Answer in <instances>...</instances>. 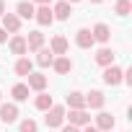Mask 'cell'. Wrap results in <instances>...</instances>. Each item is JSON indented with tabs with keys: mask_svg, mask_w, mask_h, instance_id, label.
<instances>
[{
	"mask_svg": "<svg viewBox=\"0 0 132 132\" xmlns=\"http://www.w3.org/2000/svg\"><path fill=\"white\" fill-rule=\"evenodd\" d=\"M62 132H80V129H78V127H73V124H65V127H62Z\"/></svg>",
	"mask_w": 132,
	"mask_h": 132,
	"instance_id": "obj_26",
	"label": "cell"
},
{
	"mask_svg": "<svg viewBox=\"0 0 132 132\" xmlns=\"http://www.w3.org/2000/svg\"><path fill=\"white\" fill-rule=\"evenodd\" d=\"M11 93H13L16 101H26V98H29V86H26V83H16Z\"/></svg>",
	"mask_w": 132,
	"mask_h": 132,
	"instance_id": "obj_22",
	"label": "cell"
},
{
	"mask_svg": "<svg viewBox=\"0 0 132 132\" xmlns=\"http://www.w3.org/2000/svg\"><path fill=\"white\" fill-rule=\"evenodd\" d=\"M3 42H8V31H5V29H0V44H3Z\"/></svg>",
	"mask_w": 132,
	"mask_h": 132,
	"instance_id": "obj_27",
	"label": "cell"
},
{
	"mask_svg": "<svg viewBox=\"0 0 132 132\" xmlns=\"http://www.w3.org/2000/svg\"><path fill=\"white\" fill-rule=\"evenodd\" d=\"M114 11H117V16H129V11H132V3L129 0H117V5H114Z\"/></svg>",
	"mask_w": 132,
	"mask_h": 132,
	"instance_id": "obj_24",
	"label": "cell"
},
{
	"mask_svg": "<svg viewBox=\"0 0 132 132\" xmlns=\"http://www.w3.org/2000/svg\"><path fill=\"white\" fill-rule=\"evenodd\" d=\"M122 68H117V65H109V68H104V83L106 86H119L122 83Z\"/></svg>",
	"mask_w": 132,
	"mask_h": 132,
	"instance_id": "obj_2",
	"label": "cell"
},
{
	"mask_svg": "<svg viewBox=\"0 0 132 132\" xmlns=\"http://www.w3.org/2000/svg\"><path fill=\"white\" fill-rule=\"evenodd\" d=\"M52 106H54V101H52V96L42 91V93L36 96V109H42V111H47V109H52Z\"/></svg>",
	"mask_w": 132,
	"mask_h": 132,
	"instance_id": "obj_23",
	"label": "cell"
},
{
	"mask_svg": "<svg viewBox=\"0 0 132 132\" xmlns=\"http://www.w3.org/2000/svg\"><path fill=\"white\" fill-rule=\"evenodd\" d=\"M96 65H101V68H109V65H114V52H111L109 47L98 49V52H96Z\"/></svg>",
	"mask_w": 132,
	"mask_h": 132,
	"instance_id": "obj_13",
	"label": "cell"
},
{
	"mask_svg": "<svg viewBox=\"0 0 132 132\" xmlns=\"http://www.w3.org/2000/svg\"><path fill=\"white\" fill-rule=\"evenodd\" d=\"M70 13H73V11H70V3H68V0H60V3L52 8V16H54V18H60V21H68V18H70Z\"/></svg>",
	"mask_w": 132,
	"mask_h": 132,
	"instance_id": "obj_10",
	"label": "cell"
},
{
	"mask_svg": "<svg viewBox=\"0 0 132 132\" xmlns=\"http://www.w3.org/2000/svg\"><path fill=\"white\" fill-rule=\"evenodd\" d=\"M83 132H98V129H96L93 124H86V129H83Z\"/></svg>",
	"mask_w": 132,
	"mask_h": 132,
	"instance_id": "obj_28",
	"label": "cell"
},
{
	"mask_svg": "<svg viewBox=\"0 0 132 132\" xmlns=\"http://www.w3.org/2000/svg\"><path fill=\"white\" fill-rule=\"evenodd\" d=\"M91 36H93V42L106 44V42L111 39V31H109V26H106V23H96V26H93V31H91Z\"/></svg>",
	"mask_w": 132,
	"mask_h": 132,
	"instance_id": "obj_8",
	"label": "cell"
},
{
	"mask_svg": "<svg viewBox=\"0 0 132 132\" xmlns=\"http://www.w3.org/2000/svg\"><path fill=\"white\" fill-rule=\"evenodd\" d=\"M52 68H54V73L65 75V73H70V70H73V62H70V57H57V60L52 62Z\"/></svg>",
	"mask_w": 132,
	"mask_h": 132,
	"instance_id": "obj_16",
	"label": "cell"
},
{
	"mask_svg": "<svg viewBox=\"0 0 132 132\" xmlns=\"http://www.w3.org/2000/svg\"><path fill=\"white\" fill-rule=\"evenodd\" d=\"M44 47V34L42 31H31L26 39V52H39Z\"/></svg>",
	"mask_w": 132,
	"mask_h": 132,
	"instance_id": "obj_5",
	"label": "cell"
},
{
	"mask_svg": "<svg viewBox=\"0 0 132 132\" xmlns=\"http://www.w3.org/2000/svg\"><path fill=\"white\" fill-rule=\"evenodd\" d=\"M36 3H39V5H49V3H52V0H36Z\"/></svg>",
	"mask_w": 132,
	"mask_h": 132,
	"instance_id": "obj_30",
	"label": "cell"
},
{
	"mask_svg": "<svg viewBox=\"0 0 132 132\" xmlns=\"http://www.w3.org/2000/svg\"><path fill=\"white\" fill-rule=\"evenodd\" d=\"M34 11H36V8H34L31 3H26V0H21V3L16 5V16H18V18H34Z\"/></svg>",
	"mask_w": 132,
	"mask_h": 132,
	"instance_id": "obj_18",
	"label": "cell"
},
{
	"mask_svg": "<svg viewBox=\"0 0 132 132\" xmlns=\"http://www.w3.org/2000/svg\"><path fill=\"white\" fill-rule=\"evenodd\" d=\"M5 13V3H3V0H0V16H3Z\"/></svg>",
	"mask_w": 132,
	"mask_h": 132,
	"instance_id": "obj_29",
	"label": "cell"
},
{
	"mask_svg": "<svg viewBox=\"0 0 132 132\" xmlns=\"http://www.w3.org/2000/svg\"><path fill=\"white\" fill-rule=\"evenodd\" d=\"M16 75H23V78H29L31 75V70H34V62L29 60V57H18V62H16Z\"/></svg>",
	"mask_w": 132,
	"mask_h": 132,
	"instance_id": "obj_12",
	"label": "cell"
},
{
	"mask_svg": "<svg viewBox=\"0 0 132 132\" xmlns=\"http://www.w3.org/2000/svg\"><path fill=\"white\" fill-rule=\"evenodd\" d=\"M11 52L13 54H26V39L23 36H13L11 39Z\"/></svg>",
	"mask_w": 132,
	"mask_h": 132,
	"instance_id": "obj_21",
	"label": "cell"
},
{
	"mask_svg": "<svg viewBox=\"0 0 132 132\" xmlns=\"http://www.w3.org/2000/svg\"><path fill=\"white\" fill-rule=\"evenodd\" d=\"M21 132H36V122L34 119H23L21 122Z\"/></svg>",
	"mask_w": 132,
	"mask_h": 132,
	"instance_id": "obj_25",
	"label": "cell"
},
{
	"mask_svg": "<svg viewBox=\"0 0 132 132\" xmlns=\"http://www.w3.org/2000/svg\"><path fill=\"white\" fill-rule=\"evenodd\" d=\"M0 96H3V93H0Z\"/></svg>",
	"mask_w": 132,
	"mask_h": 132,
	"instance_id": "obj_33",
	"label": "cell"
},
{
	"mask_svg": "<svg viewBox=\"0 0 132 132\" xmlns=\"http://www.w3.org/2000/svg\"><path fill=\"white\" fill-rule=\"evenodd\" d=\"M29 88H34V91H44L47 88V75H42V73H31L29 75Z\"/></svg>",
	"mask_w": 132,
	"mask_h": 132,
	"instance_id": "obj_15",
	"label": "cell"
},
{
	"mask_svg": "<svg viewBox=\"0 0 132 132\" xmlns=\"http://www.w3.org/2000/svg\"><path fill=\"white\" fill-rule=\"evenodd\" d=\"M68 3H78V0H68Z\"/></svg>",
	"mask_w": 132,
	"mask_h": 132,
	"instance_id": "obj_32",
	"label": "cell"
},
{
	"mask_svg": "<svg viewBox=\"0 0 132 132\" xmlns=\"http://www.w3.org/2000/svg\"><path fill=\"white\" fill-rule=\"evenodd\" d=\"M34 18L39 21V26H49V23L54 21V16H52V8H49V5H39V11H34Z\"/></svg>",
	"mask_w": 132,
	"mask_h": 132,
	"instance_id": "obj_7",
	"label": "cell"
},
{
	"mask_svg": "<svg viewBox=\"0 0 132 132\" xmlns=\"http://www.w3.org/2000/svg\"><path fill=\"white\" fill-rule=\"evenodd\" d=\"M52 62H54V54L42 47V49H39V57H36V65H39V68H49Z\"/></svg>",
	"mask_w": 132,
	"mask_h": 132,
	"instance_id": "obj_20",
	"label": "cell"
},
{
	"mask_svg": "<svg viewBox=\"0 0 132 132\" xmlns=\"http://www.w3.org/2000/svg\"><path fill=\"white\" fill-rule=\"evenodd\" d=\"M65 106H52V109H47V117H44V122H47V127L49 129H54V127H62V122H65Z\"/></svg>",
	"mask_w": 132,
	"mask_h": 132,
	"instance_id": "obj_1",
	"label": "cell"
},
{
	"mask_svg": "<svg viewBox=\"0 0 132 132\" xmlns=\"http://www.w3.org/2000/svg\"><path fill=\"white\" fill-rule=\"evenodd\" d=\"M98 132H111L114 129V117L111 114H106V111H101L98 117H96V124H93Z\"/></svg>",
	"mask_w": 132,
	"mask_h": 132,
	"instance_id": "obj_6",
	"label": "cell"
},
{
	"mask_svg": "<svg viewBox=\"0 0 132 132\" xmlns=\"http://www.w3.org/2000/svg\"><path fill=\"white\" fill-rule=\"evenodd\" d=\"M70 124H73V127H86V124H91L88 111H86V109H70Z\"/></svg>",
	"mask_w": 132,
	"mask_h": 132,
	"instance_id": "obj_4",
	"label": "cell"
},
{
	"mask_svg": "<svg viewBox=\"0 0 132 132\" xmlns=\"http://www.w3.org/2000/svg\"><path fill=\"white\" fill-rule=\"evenodd\" d=\"M16 119H18V106L16 104H0V122L11 124Z\"/></svg>",
	"mask_w": 132,
	"mask_h": 132,
	"instance_id": "obj_3",
	"label": "cell"
},
{
	"mask_svg": "<svg viewBox=\"0 0 132 132\" xmlns=\"http://www.w3.org/2000/svg\"><path fill=\"white\" fill-rule=\"evenodd\" d=\"M68 106H70V109H86V96L78 93V91L68 93Z\"/></svg>",
	"mask_w": 132,
	"mask_h": 132,
	"instance_id": "obj_19",
	"label": "cell"
},
{
	"mask_svg": "<svg viewBox=\"0 0 132 132\" xmlns=\"http://www.w3.org/2000/svg\"><path fill=\"white\" fill-rule=\"evenodd\" d=\"M49 52L52 54H65V52H68V39H65V36H54L52 44H49Z\"/></svg>",
	"mask_w": 132,
	"mask_h": 132,
	"instance_id": "obj_17",
	"label": "cell"
},
{
	"mask_svg": "<svg viewBox=\"0 0 132 132\" xmlns=\"http://www.w3.org/2000/svg\"><path fill=\"white\" fill-rule=\"evenodd\" d=\"M91 3H104V0H91Z\"/></svg>",
	"mask_w": 132,
	"mask_h": 132,
	"instance_id": "obj_31",
	"label": "cell"
},
{
	"mask_svg": "<svg viewBox=\"0 0 132 132\" xmlns=\"http://www.w3.org/2000/svg\"><path fill=\"white\" fill-rule=\"evenodd\" d=\"M104 104H106V98H104L101 91H91V93H86V106H91V109H101Z\"/></svg>",
	"mask_w": 132,
	"mask_h": 132,
	"instance_id": "obj_14",
	"label": "cell"
},
{
	"mask_svg": "<svg viewBox=\"0 0 132 132\" xmlns=\"http://www.w3.org/2000/svg\"><path fill=\"white\" fill-rule=\"evenodd\" d=\"M75 44H78L80 49H91V47H93L91 29H78V34H75Z\"/></svg>",
	"mask_w": 132,
	"mask_h": 132,
	"instance_id": "obj_9",
	"label": "cell"
},
{
	"mask_svg": "<svg viewBox=\"0 0 132 132\" xmlns=\"http://www.w3.org/2000/svg\"><path fill=\"white\" fill-rule=\"evenodd\" d=\"M3 29L11 31V34H16V31L21 29V18H18L16 13H3Z\"/></svg>",
	"mask_w": 132,
	"mask_h": 132,
	"instance_id": "obj_11",
	"label": "cell"
}]
</instances>
